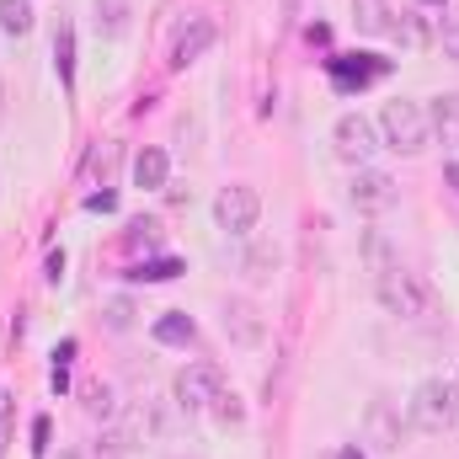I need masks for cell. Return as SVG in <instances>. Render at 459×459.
I'll return each instance as SVG.
<instances>
[{
  "label": "cell",
  "instance_id": "15",
  "mask_svg": "<svg viewBox=\"0 0 459 459\" xmlns=\"http://www.w3.org/2000/svg\"><path fill=\"white\" fill-rule=\"evenodd\" d=\"M32 0H0V32L5 38H27L32 32Z\"/></svg>",
  "mask_w": 459,
  "mask_h": 459
},
{
  "label": "cell",
  "instance_id": "4",
  "mask_svg": "<svg viewBox=\"0 0 459 459\" xmlns=\"http://www.w3.org/2000/svg\"><path fill=\"white\" fill-rule=\"evenodd\" d=\"M256 220H262V198H256V187H246V182L220 187V198H214V225L225 230V235H251Z\"/></svg>",
  "mask_w": 459,
  "mask_h": 459
},
{
  "label": "cell",
  "instance_id": "23",
  "mask_svg": "<svg viewBox=\"0 0 459 459\" xmlns=\"http://www.w3.org/2000/svg\"><path fill=\"white\" fill-rule=\"evenodd\" d=\"M128 326H134V305L128 299H113L108 305V332H128Z\"/></svg>",
  "mask_w": 459,
  "mask_h": 459
},
{
  "label": "cell",
  "instance_id": "6",
  "mask_svg": "<svg viewBox=\"0 0 459 459\" xmlns=\"http://www.w3.org/2000/svg\"><path fill=\"white\" fill-rule=\"evenodd\" d=\"M332 144H337V155H342V160L363 166V160L379 150V128H374L363 113H342V117H337V128H332Z\"/></svg>",
  "mask_w": 459,
  "mask_h": 459
},
{
  "label": "cell",
  "instance_id": "17",
  "mask_svg": "<svg viewBox=\"0 0 459 459\" xmlns=\"http://www.w3.org/2000/svg\"><path fill=\"white\" fill-rule=\"evenodd\" d=\"M390 38H406V43H433V16H422V11H406V16L390 27Z\"/></svg>",
  "mask_w": 459,
  "mask_h": 459
},
{
  "label": "cell",
  "instance_id": "29",
  "mask_svg": "<svg viewBox=\"0 0 459 459\" xmlns=\"http://www.w3.org/2000/svg\"><path fill=\"white\" fill-rule=\"evenodd\" d=\"M337 459H363V455H358V449H352V444H347V449H337Z\"/></svg>",
  "mask_w": 459,
  "mask_h": 459
},
{
  "label": "cell",
  "instance_id": "26",
  "mask_svg": "<svg viewBox=\"0 0 459 459\" xmlns=\"http://www.w3.org/2000/svg\"><path fill=\"white\" fill-rule=\"evenodd\" d=\"M113 160H117V144H102V150H97V160H91V166H97V171H102V177H108V171H113Z\"/></svg>",
  "mask_w": 459,
  "mask_h": 459
},
{
  "label": "cell",
  "instance_id": "7",
  "mask_svg": "<svg viewBox=\"0 0 459 459\" xmlns=\"http://www.w3.org/2000/svg\"><path fill=\"white\" fill-rule=\"evenodd\" d=\"M395 198H401V187H395L390 171L358 166V177H352V209H363V214H385V209H395Z\"/></svg>",
  "mask_w": 459,
  "mask_h": 459
},
{
  "label": "cell",
  "instance_id": "14",
  "mask_svg": "<svg viewBox=\"0 0 459 459\" xmlns=\"http://www.w3.org/2000/svg\"><path fill=\"white\" fill-rule=\"evenodd\" d=\"M240 273L251 278V283H273V273H278V246H251L246 251V262H240Z\"/></svg>",
  "mask_w": 459,
  "mask_h": 459
},
{
  "label": "cell",
  "instance_id": "28",
  "mask_svg": "<svg viewBox=\"0 0 459 459\" xmlns=\"http://www.w3.org/2000/svg\"><path fill=\"white\" fill-rule=\"evenodd\" d=\"M59 278H65V251L48 256V283H59Z\"/></svg>",
  "mask_w": 459,
  "mask_h": 459
},
{
  "label": "cell",
  "instance_id": "8",
  "mask_svg": "<svg viewBox=\"0 0 459 459\" xmlns=\"http://www.w3.org/2000/svg\"><path fill=\"white\" fill-rule=\"evenodd\" d=\"M209 48H214V22H209V16H187V22L177 27V38H171V59H166V65H171V70H187V65L204 59Z\"/></svg>",
  "mask_w": 459,
  "mask_h": 459
},
{
  "label": "cell",
  "instance_id": "10",
  "mask_svg": "<svg viewBox=\"0 0 459 459\" xmlns=\"http://www.w3.org/2000/svg\"><path fill=\"white\" fill-rule=\"evenodd\" d=\"M363 428H368V438H374L379 455H395V449H401V417H395L390 401H374L368 417H363Z\"/></svg>",
  "mask_w": 459,
  "mask_h": 459
},
{
  "label": "cell",
  "instance_id": "27",
  "mask_svg": "<svg viewBox=\"0 0 459 459\" xmlns=\"http://www.w3.org/2000/svg\"><path fill=\"white\" fill-rule=\"evenodd\" d=\"M117 198L113 193H91V198H86V209H97V214H108V209H113Z\"/></svg>",
  "mask_w": 459,
  "mask_h": 459
},
{
  "label": "cell",
  "instance_id": "3",
  "mask_svg": "<svg viewBox=\"0 0 459 459\" xmlns=\"http://www.w3.org/2000/svg\"><path fill=\"white\" fill-rule=\"evenodd\" d=\"M411 428H422V433H449L459 422V385L455 379H422L417 390H411Z\"/></svg>",
  "mask_w": 459,
  "mask_h": 459
},
{
  "label": "cell",
  "instance_id": "5",
  "mask_svg": "<svg viewBox=\"0 0 459 459\" xmlns=\"http://www.w3.org/2000/svg\"><path fill=\"white\" fill-rule=\"evenodd\" d=\"M220 390H225V374H220L214 363H187V368L177 374V406H182L187 417H198V411H209Z\"/></svg>",
  "mask_w": 459,
  "mask_h": 459
},
{
  "label": "cell",
  "instance_id": "13",
  "mask_svg": "<svg viewBox=\"0 0 459 459\" xmlns=\"http://www.w3.org/2000/svg\"><path fill=\"white\" fill-rule=\"evenodd\" d=\"M54 70L65 86H75V27L70 22H59V32H54Z\"/></svg>",
  "mask_w": 459,
  "mask_h": 459
},
{
  "label": "cell",
  "instance_id": "20",
  "mask_svg": "<svg viewBox=\"0 0 459 459\" xmlns=\"http://www.w3.org/2000/svg\"><path fill=\"white\" fill-rule=\"evenodd\" d=\"M177 273H182V262L160 256V262H139V267H134L128 278H134V283H166V278H177Z\"/></svg>",
  "mask_w": 459,
  "mask_h": 459
},
{
  "label": "cell",
  "instance_id": "18",
  "mask_svg": "<svg viewBox=\"0 0 459 459\" xmlns=\"http://www.w3.org/2000/svg\"><path fill=\"white\" fill-rule=\"evenodd\" d=\"M86 411H91V417H102V422H113V417H117V395H113V385L91 379V385H86Z\"/></svg>",
  "mask_w": 459,
  "mask_h": 459
},
{
  "label": "cell",
  "instance_id": "22",
  "mask_svg": "<svg viewBox=\"0 0 459 459\" xmlns=\"http://www.w3.org/2000/svg\"><path fill=\"white\" fill-rule=\"evenodd\" d=\"M428 123L459 139V97H438V102H433V113H428Z\"/></svg>",
  "mask_w": 459,
  "mask_h": 459
},
{
  "label": "cell",
  "instance_id": "19",
  "mask_svg": "<svg viewBox=\"0 0 459 459\" xmlns=\"http://www.w3.org/2000/svg\"><path fill=\"white\" fill-rule=\"evenodd\" d=\"M155 342H193V321H187L182 310L160 316V321H155Z\"/></svg>",
  "mask_w": 459,
  "mask_h": 459
},
{
  "label": "cell",
  "instance_id": "31",
  "mask_svg": "<svg viewBox=\"0 0 459 459\" xmlns=\"http://www.w3.org/2000/svg\"><path fill=\"white\" fill-rule=\"evenodd\" d=\"M449 182H459V166H449Z\"/></svg>",
  "mask_w": 459,
  "mask_h": 459
},
{
  "label": "cell",
  "instance_id": "2",
  "mask_svg": "<svg viewBox=\"0 0 459 459\" xmlns=\"http://www.w3.org/2000/svg\"><path fill=\"white\" fill-rule=\"evenodd\" d=\"M379 144H390L395 155H422V150L433 144L428 108H422V102H411V97L385 102V113H379Z\"/></svg>",
  "mask_w": 459,
  "mask_h": 459
},
{
  "label": "cell",
  "instance_id": "21",
  "mask_svg": "<svg viewBox=\"0 0 459 459\" xmlns=\"http://www.w3.org/2000/svg\"><path fill=\"white\" fill-rule=\"evenodd\" d=\"M209 411H214V422H220V428H240V417H246V406H240V395H235V390H220Z\"/></svg>",
  "mask_w": 459,
  "mask_h": 459
},
{
  "label": "cell",
  "instance_id": "9",
  "mask_svg": "<svg viewBox=\"0 0 459 459\" xmlns=\"http://www.w3.org/2000/svg\"><path fill=\"white\" fill-rule=\"evenodd\" d=\"M225 332H230V342L256 347L262 337H267V326H262V310H256L251 299H230V305H225Z\"/></svg>",
  "mask_w": 459,
  "mask_h": 459
},
{
  "label": "cell",
  "instance_id": "32",
  "mask_svg": "<svg viewBox=\"0 0 459 459\" xmlns=\"http://www.w3.org/2000/svg\"><path fill=\"white\" fill-rule=\"evenodd\" d=\"M59 459H75V455H59Z\"/></svg>",
  "mask_w": 459,
  "mask_h": 459
},
{
  "label": "cell",
  "instance_id": "30",
  "mask_svg": "<svg viewBox=\"0 0 459 459\" xmlns=\"http://www.w3.org/2000/svg\"><path fill=\"white\" fill-rule=\"evenodd\" d=\"M0 123H5V81H0Z\"/></svg>",
  "mask_w": 459,
  "mask_h": 459
},
{
  "label": "cell",
  "instance_id": "1",
  "mask_svg": "<svg viewBox=\"0 0 459 459\" xmlns=\"http://www.w3.org/2000/svg\"><path fill=\"white\" fill-rule=\"evenodd\" d=\"M374 294H379V305H385L390 316H401V321H422V316H433V305H438L433 283H428L422 273H411V267H385L379 283H374Z\"/></svg>",
  "mask_w": 459,
  "mask_h": 459
},
{
  "label": "cell",
  "instance_id": "25",
  "mask_svg": "<svg viewBox=\"0 0 459 459\" xmlns=\"http://www.w3.org/2000/svg\"><path fill=\"white\" fill-rule=\"evenodd\" d=\"M32 455H38V459L48 455V417H38V422H32Z\"/></svg>",
  "mask_w": 459,
  "mask_h": 459
},
{
  "label": "cell",
  "instance_id": "11",
  "mask_svg": "<svg viewBox=\"0 0 459 459\" xmlns=\"http://www.w3.org/2000/svg\"><path fill=\"white\" fill-rule=\"evenodd\" d=\"M166 177H171V160H166V150H155V144H144V150L134 155V187H144V193H155V187H166Z\"/></svg>",
  "mask_w": 459,
  "mask_h": 459
},
{
  "label": "cell",
  "instance_id": "12",
  "mask_svg": "<svg viewBox=\"0 0 459 459\" xmlns=\"http://www.w3.org/2000/svg\"><path fill=\"white\" fill-rule=\"evenodd\" d=\"M352 27H358L363 38H385V32L395 27L390 0H352Z\"/></svg>",
  "mask_w": 459,
  "mask_h": 459
},
{
  "label": "cell",
  "instance_id": "33",
  "mask_svg": "<svg viewBox=\"0 0 459 459\" xmlns=\"http://www.w3.org/2000/svg\"><path fill=\"white\" fill-rule=\"evenodd\" d=\"M455 385H459V379H455Z\"/></svg>",
  "mask_w": 459,
  "mask_h": 459
},
{
  "label": "cell",
  "instance_id": "24",
  "mask_svg": "<svg viewBox=\"0 0 459 459\" xmlns=\"http://www.w3.org/2000/svg\"><path fill=\"white\" fill-rule=\"evenodd\" d=\"M11 411H16V401H11V390L0 385V455H5V444H11Z\"/></svg>",
  "mask_w": 459,
  "mask_h": 459
},
{
  "label": "cell",
  "instance_id": "16",
  "mask_svg": "<svg viewBox=\"0 0 459 459\" xmlns=\"http://www.w3.org/2000/svg\"><path fill=\"white\" fill-rule=\"evenodd\" d=\"M128 11H134V0H97V27L108 38H123L128 32Z\"/></svg>",
  "mask_w": 459,
  "mask_h": 459
}]
</instances>
